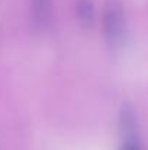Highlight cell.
Returning <instances> with one entry per match:
<instances>
[{"label":"cell","instance_id":"obj_4","mask_svg":"<svg viewBox=\"0 0 148 150\" xmlns=\"http://www.w3.org/2000/svg\"><path fill=\"white\" fill-rule=\"evenodd\" d=\"M119 150H142L141 143H140V139H138V134L125 136Z\"/></svg>","mask_w":148,"mask_h":150},{"label":"cell","instance_id":"obj_3","mask_svg":"<svg viewBox=\"0 0 148 150\" xmlns=\"http://www.w3.org/2000/svg\"><path fill=\"white\" fill-rule=\"evenodd\" d=\"M77 19L83 28H92L95 22V4L93 0H77L76 6Z\"/></svg>","mask_w":148,"mask_h":150},{"label":"cell","instance_id":"obj_1","mask_svg":"<svg viewBox=\"0 0 148 150\" xmlns=\"http://www.w3.org/2000/svg\"><path fill=\"white\" fill-rule=\"evenodd\" d=\"M125 10L121 0H107L103 13V32L110 48H118L125 38Z\"/></svg>","mask_w":148,"mask_h":150},{"label":"cell","instance_id":"obj_2","mask_svg":"<svg viewBox=\"0 0 148 150\" xmlns=\"http://www.w3.org/2000/svg\"><path fill=\"white\" fill-rule=\"evenodd\" d=\"M52 0H31V15L35 26L45 28L51 22Z\"/></svg>","mask_w":148,"mask_h":150}]
</instances>
